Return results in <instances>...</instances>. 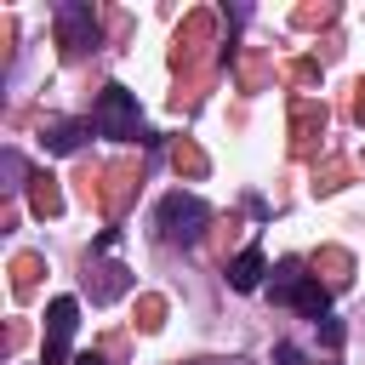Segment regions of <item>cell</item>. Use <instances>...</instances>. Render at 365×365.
Here are the masks:
<instances>
[{"instance_id":"cell-1","label":"cell","mask_w":365,"mask_h":365,"mask_svg":"<svg viewBox=\"0 0 365 365\" xmlns=\"http://www.w3.org/2000/svg\"><path fill=\"white\" fill-rule=\"evenodd\" d=\"M274 302H285L319 325L331 308V285H319V274H302V262H279L274 268Z\"/></svg>"},{"instance_id":"cell-2","label":"cell","mask_w":365,"mask_h":365,"mask_svg":"<svg viewBox=\"0 0 365 365\" xmlns=\"http://www.w3.org/2000/svg\"><path fill=\"white\" fill-rule=\"evenodd\" d=\"M205 222H211V205L200 200V194H165L160 200V234L171 240V245H194L200 234H205Z\"/></svg>"},{"instance_id":"cell-3","label":"cell","mask_w":365,"mask_h":365,"mask_svg":"<svg viewBox=\"0 0 365 365\" xmlns=\"http://www.w3.org/2000/svg\"><path fill=\"white\" fill-rule=\"evenodd\" d=\"M91 125H97L103 137H114V143H131L137 125H143L137 97H131L125 86H103V97H97V108H91Z\"/></svg>"},{"instance_id":"cell-4","label":"cell","mask_w":365,"mask_h":365,"mask_svg":"<svg viewBox=\"0 0 365 365\" xmlns=\"http://www.w3.org/2000/svg\"><path fill=\"white\" fill-rule=\"evenodd\" d=\"M51 23H57L63 57H86V51L97 46V11H91L86 0H63V6L51 11Z\"/></svg>"},{"instance_id":"cell-5","label":"cell","mask_w":365,"mask_h":365,"mask_svg":"<svg viewBox=\"0 0 365 365\" xmlns=\"http://www.w3.org/2000/svg\"><path fill=\"white\" fill-rule=\"evenodd\" d=\"M74 325H80V302H74V297H51V302H46V365H63V359H68Z\"/></svg>"},{"instance_id":"cell-6","label":"cell","mask_w":365,"mask_h":365,"mask_svg":"<svg viewBox=\"0 0 365 365\" xmlns=\"http://www.w3.org/2000/svg\"><path fill=\"white\" fill-rule=\"evenodd\" d=\"M297 120H291V137H297V154H308L314 148V137L325 131V103H314V97H297V108H291Z\"/></svg>"},{"instance_id":"cell-7","label":"cell","mask_w":365,"mask_h":365,"mask_svg":"<svg viewBox=\"0 0 365 365\" xmlns=\"http://www.w3.org/2000/svg\"><path fill=\"white\" fill-rule=\"evenodd\" d=\"M29 205H34V217H63V188H57V177L34 171V177H29Z\"/></svg>"},{"instance_id":"cell-8","label":"cell","mask_w":365,"mask_h":365,"mask_svg":"<svg viewBox=\"0 0 365 365\" xmlns=\"http://www.w3.org/2000/svg\"><path fill=\"white\" fill-rule=\"evenodd\" d=\"M262 274H268V262H262V251L251 245V251H240L234 262H228V285L234 291H257L262 285Z\"/></svg>"},{"instance_id":"cell-9","label":"cell","mask_w":365,"mask_h":365,"mask_svg":"<svg viewBox=\"0 0 365 365\" xmlns=\"http://www.w3.org/2000/svg\"><path fill=\"white\" fill-rule=\"evenodd\" d=\"M80 137H86V125H80V120H57V125L46 131V148H51V154H74V148H80Z\"/></svg>"},{"instance_id":"cell-10","label":"cell","mask_w":365,"mask_h":365,"mask_svg":"<svg viewBox=\"0 0 365 365\" xmlns=\"http://www.w3.org/2000/svg\"><path fill=\"white\" fill-rule=\"evenodd\" d=\"M34 274H40V257H29V251H23V257L11 262V291H17V297H29V291H34Z\"/></svg>"},{"instance_id":"cell-11","label":"cell","mask_w":365,"mask_h":365,"mask_svg":"<svg viewBox=\"0 0 365 365\" xmlns=\"http://www.w3.org/2000/svg\"><path fill=\"white\" fill-rule=\"evenodd\" d=\"M171 160H177V171H188V177H200V171H205V154H200L194 143H177V148H171Z\"/></svg>"},{"instance_id":"cell-12","label":"cell","mask_w":365,"mask_h":365,"mask_svg":"<svg viewBox=\"0 0 365 365\" xmlns=\"http://www.w3.org/2000/svg\"><path fill=\"white\" fill-rule=\"evenodd\" d=\"M314 262H319V268H331V274H325V279H331V285H348V268H354V262H348V257H342V251H319V257H314Z\"/></svg>"},{"instance_id":"cell-13","label":"cell","mask_w":365,"mask_h":365,"mask_svg":"<svg viewBox=\"0 0 365 365\" xmlns=\"http://www.w3.org/2000/svg\"><path fill=\"white\" fill-rule=\"evenodd\" d=\"M125 285H131V279H125V268H114V262H108V268H103V279H97V302H108V297H120Z\"/></svg>"},{"instance_id":"cell-14","label":"cell","mask_w":365,"mask_h":365,"mask_svg":"<svg viewBox=\"0 0 365 365\" xmlns=\"http://www.w3.org/2000/svg\"><path fill=\"white\" fill-rule=\"evenodd\" d=\"M137 314H143V319H137L143 331H160V325H165V302H160V297H143V302H137Z\"/></svg>"},{"instance_id":"cell-15","label":"cell","mask_w":365,"mask_h":365,"mask_svg":"<svg viewBox=\"0 0 365 365\" xmlns=\"http://www.w3.org/2000/svg\"><path fill=\"white\" fill-rule=\"evenodd\" d=\"M297 23H302V29H314V23H331V6H302V11H297Z\"/></svg>"},{"instance_id":"cell-16","label":"cell","mask_w":365,"mask_h":365,"mask_svg":"<svg viewBox=\"0 0 365 365\" xmlns=\"http://www.w3.org/2000/svg\"><path fill=\"white\" fill-rule=\"evenodd\" d=\"M274 365H308V359H302L297 342H279V348H274Z\"/></svg>"},{"instance_id":"cell-17","label":"cell","mask_w":365,"mask_h":365,"mask_svg":"<svg viewBox=\"0 0 365 365\" xmlns=\"http://www.w3.org/2000/svg\"><path fill=\"white\" fill-rule=\"evenodd\" d=\"M291 80H297V86H314L319 68H314V63H291Z\"/></svg>"},{"instance_id":"cell-18","label":"cell","mask_w":365,"mask_h":365,"mask_svg":"<svg viewBox=\"0 0 365 365\" xmlns=\"http://www.w3.org/2000/svg\"><path fill=\"white\" fill-rule=\"evenodd\" d=\"M319 336H325V348H336V342H342V325L325 314V319H319Z\"/></svg>"},{"instance_id":"cell-19","label":"cell","mask_w":365,"mask_h":365,"mask_svg":"<svg viewBox=\"0 0 365 365\" xmlns=\"http://www.w3.org/2000/svg\"><path fill=\"white\" fill-rule=\"evenodd\" d=\"M354 120H365V80L354 86Z\"/></svg>"},{"instance_id":"cell-20","label":"cell","mask_w":365,"mask_h":365,"mask_svg":"<svg viewBox=\"0 0 365 365\" xmlns=\"http://www.w3.org/2000/svg\"><path fill=\"white\" fill-rule=\"evenodd\" d=\"M74 365H108V359H103V354H91V348H86V354H80V359H74Z\"/></svg>"}]
</instances>
